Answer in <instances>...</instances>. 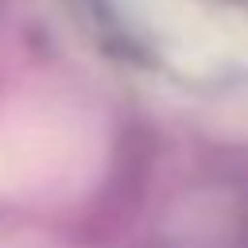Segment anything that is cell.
I'll return each instance as SVG.
<instances>
[{
  "label": "cell",
  "mask_w": 248,
  "mask_h": 248,
  "mask_svg": "<svg viewBox=\"0 0 248 248\" xmlns=\"http://www.w3.org/2000/svg\"><path fill=\"white\" fill-rule=\"evenodd\" d=\"M128 12L167 66L190 78L225 70L248 46L244 23L205 0H128Z\"/></svg>",
  "instance_id": "obj_2"
},
{
  "label": "cell",
  "mask_w": 248,
  "mask_h": 248,
  "mask_svg": "<svg viewBox=\"0 0 248 248\" xmlns=\"http://www.w3.org/2000/svg\"><path fill=\"white\" fill-rule=\"evenodd\" d=\"M105 128L62 89H35L0 116V190L62 202L101 174Z\"/></svg>",
  "instance_id": "obj_1"
}]
</instances>
